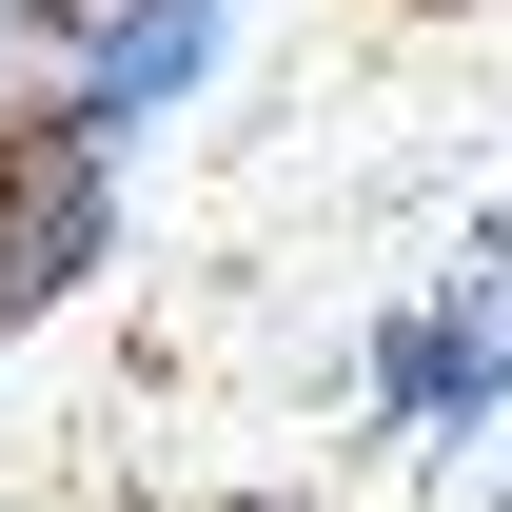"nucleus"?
I'll return each mask as SVG.
<instances>
[{
  "label": "nucleus",
  "instance_id": "obj_1",
  "mask_svg": "<svg viewBox=\"0 0 512 512\" xmlns=\"http://www.w3.org/2000/svg\"><path fill=\"white\" fill-rule=\"evenodd\" d=\"M217 60H237V0H79L40 119H79L99 158H158V138L217 99Z\"/></svg>",
  "mask_w": 512,
  "mask_h": 512
},
{
  "label": "nucleus",
  "instance_id": "obj_2",
  "mask_svg": "<svg viewBox=\"0 0 512 512\" xmlns=\"http://www.w3.org/2000/svg\"><path fill=\"white\" fill-rule=\"evenodd\" d=\"M119 217H138V158H99L79 119H20L0 138V335L79 316L119 276Z\"/></svg>",
  "mask_w": 512,
  "mask_h": 512
},
{
  "label": "nucleus",
  "instance_id": "obj_3",
  "mask_svg": "<svg viewBox=\"0 0 512 512\" xmlns=\"http://www.w3.org/2000/svg\"><path fill=\"white\" fill-rule=\"evenodd\" d=\"M355 394H375V434H434V453H493L512 434V276H473L453 256L434 296L355 355Z\"/></svg>",
  "mask_w": 512,
  "mask_h": 512
},
{
  "label": "nucleus",
  "instance_id": "obj_4",
  "mask_svg": "<svg viewBox=\"0 0 512 512\" xmlns=\"http://www.w3.org/2000/svg\"><path fill=\"white\" fill-rule=\"evenodd\" d=\"M60 20H79V0H0V138L40 119V79H60Z\"/></svg>",
  "mask_w": 512,
  "mask_h": 512
},
{
  "label": "nucleus",
  "instance_id": "obj_5",
  "mask_svg": "<svg viewBox=\"0 0 512 512\" xmlns=\"http://www.w3.org/2000/svg\"><path fill=\"white\" fill-rule=\"evenodd\" d=\"M473 276H512V197H473Z\"/></svg>",
  "mask_w": 512,
  "mask_h": 512
},
{
  "label": "nucleus",
  "instance_id": "obj_6",
  "mask_svg": "<svg viewBox=\"0 0 512 512\" xmlns=\"http://www.w3.org/2000/svg\"><path fill=\"white\" fill-rule=\"evenodd\" d=\"M493 512H512V493H493Z\"/></svg>",
  "mask_w": 512,
  "mask_h": 512
}]
</instances>
